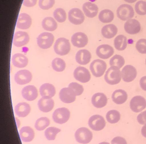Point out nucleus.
Returning a JSON list of instances; mask_svg holds the SVG:
<instances>
[{"instance_id":"obj_1","label":"nucleus","mask_w":146,"mask_h":144,"mask_svg":"<svg viewBox=\"0 0 146 144\" xmlns=\"http://www.w3.org/2000/svg\"><path fill=\"white\" fill-rule=\"evenodd\" d=\"M121 79L120 68L116 66H111L108 69L105 75V80L107 84L114 85L119 84Z\"/></svg>"},{"instance_id":"obj_2","label":"nucleus","mask_w":146,"mask_h":144,"mask_svg":"<svg viewBox=\"0 0 146 144\" xmlns=\"http://www.w3.org/2000/svg\"><path fill=\"white\" fill-rule=\"evenodd\" d=\"M54 49L55 52L60 56H65L70 52L71 48L68 39L65 38H60L56 40Z\"/></svg>"},{"instance_id":"obj_3","label":"nucleus","mask_w":146,"mask_h":144,"mask_svg":"<svg viewBox=\"0 0 146 144\" xmlns=\"http://www.w3.org/2000/svg\"><path fill=\"white\" fill-rule=\"evenodd\" d=\"M76 141L80 144L89 143L93 139V133L88 128L81 127L78 129L74 134Z\"/></svg>"},{"instance_id":"obj_4","label":"nucleus","mask_w":146,"mask_h":144,"mask_svg":"<svg viewBox=\"0 0 146 144\" xmlns=\"http://www.w3.org/2000/svg\"><path fill=\"white\" fill-rule=\"evenodd\" d=\"M107 69L106 63L100 59L93 61L90 65V70L92 74L96 78L102 77Z\"/></svg>"},{"instance_id":"obj_5","label":"nucleus","mask_w":146,"mask_h":144,"mask_svg":"<svg viewBox=\"0 0 146 144\" xmlns=\"http://www.w3.org/2000/svg\"><path fill=\"white\" fill-rule=\"evenodd\" d=\"M54 36L51 33L43 32L40 34L37 38V43L40 48L47 49L50 48L54 42Z\"/></svg>"},{"instance_id":"obj_6","label":"nucleus","mask_w":146,"mask_h":144,"mask_svg":"<svg viewBox=\"0 0 146 144\" xmlns=\"http://www.w3.org/2000/svg\"><path fill=\"white\" fill-rule=\"evenodd\" d=\"M70 111L66 108H60L55 110L53 114L54 121L58 124L67 122L70 118Z\"/></svg>"},{"instance_id":"obj_7","label":"nucleus","mask_w":146,"mask_h":144,"mask_svg":"<svg viewBox=\"0 0 146 144\" xmlns=\"http://www.w3.org/2000/svg\"><path fill=\"white\" fill-rule=\"evenodd\" d=\"M135 14L133 7L124 4L120 6L117 10L118 18L123 21H126L132 19Z\"/></svg>"},{"instance_id":"obj_8","label":"nucleus","mask_w":146,"mask_h":144,"mask_svg":"<svg viewBox=\"0 0 146 144\" xmlns=\"http://www.w3.org/2000/svg\"><path fill=\"white\" fill-rule=\"evenodd\" d=\"M88 124L90 128L93 131H100L105 127L106 121L102 116L95 115L89 118Z\"/></svg>"},{"instance_id":"obj_9","label":"nucleus","mask_w":146,"mask_h":144,"mask_svg":"<svg viewBox=\"0 0 146 144\" xmlns=\"http://www.w3.org/2000/svg\"><path fill=\"white\" fill-rule=\"evenodd\" d=\"M68 17L70 22L76 25L83 24L85 20L84 14L79 8H73L71 9L68 12Z\"/></svg>"},{"instance_id":"obj_10","label":"nucleus","mask_w":146,"mask_h":144,"mask_svg":"<svg viewBox=\"0 0 146 144\" xmlns=\"http://www.w3.org/2000/svg\"><path fill=\"white\" fill-rule=\"evenodd\" d=\"M74 78L82 83H86L90 81L91 74L89 70L83 67H78L73 72Z\"/></svg>"},{"instance_id":"obj_11","label":"nucleus","mask_w":146,"mask_h":144,"mask_svg":"<svg viewBox=\"0 0 146 144\" xmlns=\"http://www.w3.org/2000/svg\"><path fill=\"white\" fill-rule=\"evenodd\" d=\"M130 107L132 111L135 112H139L146 108V100L141 96L133 97L130 103Z\"/></svg>"},{"instance_id":"obj_12","label":"nucleus","mask_w":146,"mask_h":144,"mask_svg":"<svg viewBox=\"0 0 146 144\" xmlns=\"http://www.w3.org/2000/svg\"><path fill=\"white\" fill-rule=\"evenodd\" d=\"M33 79V74L28 70H21L15 74V81L19 85H25L31 82Z\"/></svg>"},{"instance_id":"obj_13","label":"nucleus","mask_w":146,"mask_h":144,"mask_svg":"<svg viewBox=\"0 0 146 144\" xmlns=\"http://www.w3.org/2000/svg\"><path fill=\"white\" fill-rule=\"evenodd\" d=\"M121 73V78L126 83H130L133 81L137 75L136 69L131 65H126L124 67Z\"/></svg>"},{"instance_id":"obj_14","label":"nucleus","mask_w":146,"mask_h":144,"mask_svg":"<svg viewBox=\"0 0 146 144\" xmlns=\"http://www.w3.org/2000/svg\"><path fill=\"white\" fill-rule=\"evenodd\" d=\"M30 41V36L29 34L23 31H18L14 35L13 44L14 46L20 48L26 46Z\"/></svg>"},{"instance_id":"obj_15","label":"nucleus","mask_w":146,"mask_h":144,"mask_svg":"<svg viewBox=\"0 0 146 144\" xmlns=\"http://www.w3.org/2000/svg\"><path fill=\"white\" fill-rule=\"evenodd\" d=\"M76 94L72 89L69 87L62 89L59 92L60 100L67 104L74 102L76 99Z\"/></svg>"},{"instance_id":"obj_16","label":"nucleus","mask_w":146,"mask_h":144,"mask_svg":"<svg viewBox=\"0 0 146 144\" xmlns=\"http://www.w3.org/2000/svg\"><path fill=\"white\" fill-rule=\"evenodd\" d=\"M71 42L73 46L77 48H83L88 43V38L85 33L83 32L76 33L71 37Z\"/></svg>"},{"instance_id":"obj_17","label":"nucleus","mask_w":146,"mask_h":144,"mask_svg":"<svg viewBox=\"0 0 146 144\" xmlns=\"http://www.w3.org/2000/svg\"><path fill=\"white\" fill-rule=\"evenodd\" d=\"M114 52L113 47L108 44L99 46L96 50V55L101 59H108L111 57Z\"/></svg>"},{"instance_id":"obj_18","label":"nucleus","mask_w":146,"mask_h":144,"mask_svg":"<svg viewBox=\"0 0 146 144\" xmlns=\"http://www.w3.org/2000/svg\"><path fill=\"white\" fill-rule=\"evenodd\" d=\"M141 26L138 20L136 19L128 20L124 24V30L129 34H136L141 31Z\"/></svg>"},{"instance_id":"obj_19","label":"nucleus","mask_w":146,"mask_h":144,"mask_svg":"<svg viewBox=\"0 0 146 144\" xmlns=\"http://www.w3.org/2000/svg\"><path fill=\"white\" fill-rule=\"evenodd\" d=\"M21 94L23 98L28 101H33L38 97V95L37 88L33 85H29L24 87Z\"/></svg>"},{"instance_id":"obj_20","label":"nucleus","mask_w":146,"mask_h":144,"mask_svg":"<svg viewBox=\"0 0 146 144\" xmlns=\"http://www.w3.org/2000/svg\"><path fill=\"white\" fill-rule=\"evenodd\" d=\"M32 18L27 13L19 14L17 21V27L21 30H27L32 25Z\"/></svg>"},{"instance_id":"obj_21","label":"nucleus","mask_w":146,"mask_h":144,"mask_svg":"<svg viewBox=\"0 0 146 144\" xmlns=\"http://www.w3.org/2000/svg\"><path fill=\"white\" fill-rule=\"evenodd\" d=\"M76 61L80 65H86L88 64L92 59V54L86 49L79 50L76 55Z\"/></svg>"},{"instance_id":"obj_22","label":"nucleus","mask_w":146,"mask_h":144,"mask_svg":"<svg viewBox=\"0 0 146 144\" xmlns=\"http://www.w3.org/2000/svg\"><path fill=\"white\" fill-rule=\"evenodd\" d=\"M40 96L42 98L50 99L53 97L56 93V89L54 85L46 83L40 86Z\"/></svg>"},{"instance_id":"obj_23","label":"nucleus","mask_w":146,"mask_h":144,"mask_svg":"<svg viewBox=\"0 0 146 144\" xmlns=\"http://www.w3.org/2000/svg\"><path fill=\"white\" fill-rule=\"evenodd\" d=\"M108 99L106 96L101 92L94 94L92 98V103L94 106L96 108H102L107 104Z\"/></svg>"},{"instance_id":"obj_24","label":"nucleus","mask_w":146,"mask_h":144,"mask_svg":"<svg viewBox=\"0 0 146 144\" xmlns=\"http://www.w3.org/2000/svg\"><path fill=\"white\" fill-rule=\"evenodd\" d=\"M19 135L22 141L28 143L33 140L35 134L32 128L29 126H25L21 128L19 131Z\"/></svg>"},{"instance_id":"obj_25","label":"nucleus","mask_w":146,"mask_h":144,"mask_svg":"<svg viewBox=\"0 0 146 144\" xmlns=\"http://www.w3.org/2000/svg\"><path fill=\"white\" fill-rule=\"evenodd\" d=\"M82 8L86 17L89 18L95 17L99 12V8L98 6L90 2L85 3L83 5Z\"/></svg>"},{"instance_id":"obj_26","label":"nucleus","mask_w":146,"mask_h":144,"mask_svg":"<svg viewBox=\"0 0 146 144\" xmlns=\"http://www.w3.org/2000/svg\"><path fill=\"white\" fill-rule=\"evenodd\" d=\"M12 62L15 67L22 68L27 65L29 59L24 55L18 53L13 55L12 58Z\"/></svg>"},{"instance_id":"obj_27","label":"nucleus","mask_w":146,"mask_h":144,"mask_svg":"<svg viewBox=\"0 0 146 144\" xmlns=\"http://www.w3.org/2000/svg\"><path fill=\"white\" fill-rule=\"evenodd\" d=\"M31 106L28 103L23 102L17 105L14 108L15 114L20 118H25L31 112Z\"/></svg>"},{"instance_id":"obj_28","label":"nucleus","mask_w":146,"mask_h":144,"mask_svg":"<svg viewBox=\"0 0 146 144\" xmlns=\"http://www.w3.org/2000/svg\"><path fill=\"white\" fill-rule=\"evenodd\" d=\"M38 106L40 111L48 112L53 110L54 107V101L52 98H40L38 102Z\"/></svg>"},{"instance_id":"obj_29","label":"nucleus","mask_w":146,"mask_h":144,"mask_svg":"<svg viewBox=\"0 0 146 144\" xmlns=\"http://www.w3.org/2000/svg\"><path fill=\"white\" fill-rule=\"evenodd\" d=\"M118 33V28L114 24H108L104 26L101 30V33L104 37L111 39L115 37Z\"/></svg>"},{"instance_id":"obj_30","label":"nucleus","mask_w":146,"mask_h":144,"mask_svg":"<svg viewBox=\"0 0 146 144\" xmlns=\"http://www.w3.org/2000/svg\"><path fill=\"white\" fill-rule=\"evenodd\" d=\"M113 102L118 105L123 104L127 99V94L123 90H117L114 92L112 95Z\"/></svg>"},{"instance_id":"obj_31","label":"nucleus","mask_w":146,"mask_h":144,"mask_svg":"<svg viewBox=\"0 0 146 144\" xmlns=\"http://www.w3.org/2000/svg\"><path fill=\"white\" fill-rule=\"evenodd\" d=\"M42 25L44 30L48 31H54L58 28L56 21L52 17H46L44 18L42 21Z\"/></svg>"},{"instance_id":"obj_32","label":"nucleus","mask_w":146,"mask_h":144,"mask_svg":"<svg viewBox=\"0 0 146 144\" xmlns=\"http://www.w3.org/2000/svg\"><path fill=\"white\" fill-rule=\"evenodd\" d=\"M114 46L118 51L124 50L127 46V38L124 35H119L114 40Z\"/></svg>"},{"instance_id":"obj_33","label":"nucleus","mask_w":146,"mask_h":144,"mask_svg":"<svg viewBox=\"0 0 146 144\" xmlns=\"http://www.w3.org/2000/svg\"><path fill=\"white\" fill-rule=\"evenodd\" d=\"M114 15L113 12L110 9H104L100 12L99 19L102 23H109L113 21Z\"/></svg>"},{"instance_id":"obj_34","label":"nucleus","mask_w":146,"mask_h":144,"mask_svg":"<svg viewBox=\"0 0 146 144\" xmlns=\"http://www.w3.org/2000/svg\"><path fill=\"white\" fill-rule=\"evenodd\" d=\"M66 63L62 59L55 58L52 62V67L54 70L56 72H63L66 68Z\"/></svg>"},{"instance_id":"obj_35","label":"nucleus","mask_w":146,"mask_h":144,"mask_svg":"<svg viewBox=\"0 0 146 144\" xmlns=\"http://www.w3.org/2000/svg\"><path fill=\"white\" fill-rule=\"evenodd\" d=\"M106 119L107 121L111 124H116L120 119V114L117 110H111L107 113Z\"/></svg>"},{"instance_id":"obj_36","label":"nucleus","mask_w":146,"mask_h":144,"mask_svg":"<svg viewBox=\"0 0 146 144\" xmlns=\"http://www.w3.org/2000/svg\"><path fill=\"white\" fill-rule=\"evenodd\" d=\"M50 120L46 117H42L38 118L35 124V127L37 131H43L50 124Z\"/></svg>"},{"instance_id":"obj_37","label":"nucleus","mask_w":146,"mask_h":144,"mask_svg":"<svg viewBox=\"0 0 146 144\" xmlns=\"http://www.w3.org/2000/svg\"><path fill=\"white\" fill-rule=\"evenodd\" d=\"M60 131L61 129L59 128L55 127H51L46 129L44 132V135L47 140L52 141L55 139L57 134L60 133Z\"/></svg>"},{"instance_id":"obj_38","label":"nucleus","mask_w":146,"mask_h":144,"mask_svg":"<svg viewBox=\"0 0 146 144\" xmlns=\"http://www.w3.org/2000/svg\"><path fill=\"white\" fill-rule=\"evenodd\" d=\"M54 17L58 22H64L66 20V13L62 8H59L56 9L53 13Z\"/></svg>"},{"instance_id":"obj_39","label":"nucleus","mask_w":146,"mask_h":144,"mask_svg":"<svg viewBox=\"0 0 146 144\" xmlns=\"http://www.w3.org/2000/svg\"><path fill=\"white\" fill-rule=\"evenodd\" d=\"M125 64L124 57L119 55H115L110 61V65L111 66H116L121 68Z\"/></svg>"},{"instance_id":"obj_40","label":"nucleus","mask_w":146,"mask_h":144,"mask_svg":"<svg viewBox=\"0 0 146 144\" xmlns=\"http://www.w3.org/2000/svg\"><path fill=\"white\" fill-rule=\"evenodd\" d=\"M135 12L139 15H145L146 14V2L139 1L135 6Z\"/></svg>"},{"instance_id":"obj_41","label":"nucleus","mask_w":146,"mask_h":144,"mask_svg":"<svg viewBox=\"0 0 146 144\" xmlns=\"http://www.w3.org/2000/svg\"><path fill=\"white\" fill-rule=\"evenodd\" d=\"M55 2V0H39L38 5L42 9L48 10L54 6Z\"/></svg>"},{"instance_id":"obj_42","label":"nucleus","mask_w":146,"mask_h":144,"mask_svg":"<svg viewBox=\"0 0 146 144\" xmlns=\"http://www.w3.org/2000/svg\"><path fill=\"white\" fill-rule=\"evenodd\" d=\"M68 87L73 90L76 96L81 95L84 91V87L82 85H80L77 83L73 82L68 85Z\"/></svg>"},{"instance_id":"obj_43","label":"nucleus","mask_w":146,"mask_h":144,"mask_svg":"<svg viewBox=\"0 0 146 144\" xmlns=\"http://www.w3.org/2000/svg\"><path fill=\"white\" fill-rule=\"evenodd\" d=\"M136 49L139 53L146 54V39H139L136 44Z\"/></svg>"},{"instance_id":"obj_44","label":"nucleus","mask_w":146,"mask_h":144,"mask_svg":"<svg viewBox=\"0 0 146 144\" xmlns=\"http://www.w3.org/2000/svg\"><path fill=\"white\" fill-rule=\"evenodd\" d=\"M138 122L140 124L145 125L146 124V110L140 113L137 117Z\"/></svg>"},{"instance_id":"obj_45","label":"nucleus","mask_w":146,"mask_h":144,"mask_svg":"<svg viewBox=\"0 0 146 144\" xmlns=\"http://www.w3.org/2000/svg\"><path fill=\"white\" fill-rule=\"evenodd\" d=\"M111 144H127V142L124 137H117L112 139Z\"/></svg>"},{"instance_id":"obj_46","label":"nucleus","mask_w":146,"mask_h":144,"mask_svg":"<svg viewBox=\"0 0 146 144\" xmlns=\"http://www.w3.org/2000/svg\"><path fill=\"white\" fill-rule=\"evenodd\" d=\"M37 0H24L23 5L27 7H33L37 3Z\"/></svg>"},{"instance_id":"obj_47","label":"nucleus","mask_w":146,"mask_h":144,"mask_svg":"<svg viewBox=\"0 0 146 144\" xmlns=\"http://www.w3.org/2000/svg\"><path fill=\"white\" fill-rule=\"evenodd\" d=\"M139 85L141 89L146 91V76L143 77L139 80Z\"/></svg>"},{"instance_id":"obj_48","label":"nucleus","mask_w":146,"mask_h":144,"mask_svg":"<svg viewBox=\"0 0 146 144\" xmlns=\"http://www.w3.org/2000/svg\"><path fill=\"white\" fill-rule=\"evenodd\" d=\"M141 134L145 137H146V124H145L141 129Z\"/></svg>"},{"instance_id":"obj_49","label":"nucleus","mask_w":146,"mask_h":144,"mask_svg":"<svg viewBox=\"0 0 146 144\" xmlns=\"http://www.w3.org/2000/svg\"><path fill=\"white\" fill-rule=\"evenodd\" d=\"M124 1L129 3H133L135 2L136 1H137V0H124Z\"/></svg>"},{"instance_id":"obj_50","label":"nucleus","mask_w":146,"mask_h":144,"mask_svg":"<svg viewBox=\"0 0 146 144\" xmlns=\"http://www.w3.org/2000/svg\"><path fill=\"white\" fill-rule=\"evenodd\" d=\"M99 144H110V143H108L107 142H102V143H101Z\"/></svg>"},{"instance_id":"obj_51","label":"nucleus","mask_w":146,"mask_h":144,"mask_svg":"<svg viewBox=\"0 0 146 144\" xmlns=\"http://www.w3.org/2000/svg\"></svg>"}]
</instances>
